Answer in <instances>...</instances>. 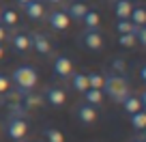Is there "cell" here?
<instances>
[{"mask_svg":"<svg viewBox=\"0 0 146 142\" xmlns=\"http://www.w3.org/2000/svg\"><path fill=\"white\" fill-rule=\"evenodd\" d=\"M101 91H103V95H108L110 99L114 101V103H123L125 97L131 95L127 80H125L123 75H118V73L103 75V88H101Z\"/></svg>","mask_w":146,"mask_h":142,"instance_id":"obj_1","label":"cell"},{"mask_svg":"<svg viewBox=\"0 0 146 142\" xmlns=\"http://www.w3.org/2000/svg\"><path fill=\"white\" fill-rule=\"evenodd\" d=\"M11 80L15 82V86L22 93H30L32 88L36 86V82H39V75H36L35 67H30V65H19V67H15Z\"/></svg>","mask_w":146,"mask_h":142,"instance_id":"obj_2","label":"cell"},{"mask_svg":"<svg viewBox=\"0 0 146 142\" xmlns=\"http://www.w3.org/2000/svg\"><path fill=\"white\" fill-rule=\"evenodd\" d=\"M7 133H9V138L13 142H22L28 133V123L24 119H19V116H13L7 123Z\"/></svg>","mask_w":146,"mask_h":142,"instance_id":"obj_3","label":"cell"},{"mask_svg":"<svg viewBox=\"0 0 146 142\" xmlns=\"http://www.w3.org/2000/svg\"><path fill=\"white\" fill-rule=\"evenodd\" d=\"M30 50H35L41 56H50L52 54V41L47 35L43 32H30Z\"/></svg>","mask_w":146,"mask_h":142,"instance_id":"obj_4","label":"cell"},{"mask_svg":"<svg viewBox=\"0 0 146 142\" xmlns=\"http://www.w3.org/2000/svg\"><path fill=\"white\" fill-rule=\"evenodd\" d=\"M45 17H47L50 28H52V30H58V32L67 30L69 24H71V19H69V15L64 13V9H54L52 13H47Z\"/></svg>","mask_w":146,"mask_h":142,"instance_id":"obj_5","label":"cell"},{"mask_svg":"<svg viewBox=\"0 0 146 142\" xmlns=\"http://www.w3.org/2000/svg\"><path fill=\"white\" fill-rule=\"evenodd\" d=\"M82 43H84V47H86V50L99 52L101 47H103V35L99 32V28H95V30H84Z\"/></svg>","mask_w":146,"mask_h":142,"instance_id":"obj_6","label":"cell"},{"mask_svg":"<svg viewBox=\"0 0 146 142\" xmlns=\"http://www.w3.org/2000/svg\"><path fill=\"white\" fill-rule=\"evenodd\" d=\"M54 73L58 75L60 80H67V78H71V73H73V63H71V58L69 56H56L54 58Z\"/></svg>","mask_w":146,"mask_h":142,"instance_id":"obj_7","label":"cell"},{"mask_svg":"<svg viewBox=\"0 0 146 142\" xmlns=\"http://www.w3.org/2000/svg\"><path fill=\"white\" fill-rule=\"evenodd\" d=\"M22 9L28 15V19H32V22H41L45 17V9H43L41 0H28L26 5H22Z\"/></svg>","mask_w":146,"mask_h":142,"instance_id":"obj_8","label":"cell"},{"mask_svg":"<svg viewBox=\"0 0 146 142\" xmlns=\"http://www.w3.org/2000/svg\"><path fill=\"white\" fill-rule=\"evenodd\" d=\"M86 11H88L86 0H69L67 7H64V13L69 15V19H82Z\"/></svg>","mask_w":146,"mask_h":142,"instance_id":"obj_9","label":"cell"},{"mask_svg":"<svg viewBox=\"0 0 146 142\" xmlns=\"http://www.w3.org/2000/svg\"><path fill=\"white\" fill-rule=\"evenodd\" d=\"M45 99H47V103H50L52 108H60V105H64V101H67V95H64V91L58 88V86H47L45 88Z\"/></svg>","mask_w":146,"mask_h":142,"instance_id":"obj_10","label":"cell"},{"mask_svg":"<svg viewBox=\"0 0 146 142\" xmlns=\"http://www.w3.org/2000/svg\"><path fill=\"white\" fill-rule=\"evenodd\" d=\"M78 119L82 125H90L97 121V110L88 103H82V105H78Z\"/></svg>","mask_w":146,"mask_h":142,"instance_id":"obj_11","label":"cell"},{"mask_svg":"<svg viewBox=\"0 0 146 142\" xmlns=\"http://www.w3.org/2000/svg\"><path fill=\"white\" fill-rule=\"evenodd\" d=\"M11 45H13L15 52L26 54V52L30 50V35H26V32H17V35H13V37H11Z\"/></svg>","mask_w":146,"mask_h":142,"instance_id":"obj_12","label":"cell"},{"mask_svg":"<svg viewBox=\"0 0 146 142\" xmlns=\"http://www.w3.org/2000/svg\"><path fill=\"white\" fill-rule=\"evenodd\" d=\"M71 84H73V88L78 93H86L88 91V78H86V73H82V71H73L71 73Z\"/></svg>","mask_w":146,"mask_h":142,"instance_id":"obj_13","label":"cell"},{"mask_svg":"<svg viewBox=\"0 0 146 142\" xmlns=\"http://www.w3.org/2000/svg\"><path fill=\"white\" fill-rule=\"evenodd\" d=\"M82 22H84V26H86V30H95V28H99V24H101V15H99V11L88 9L86 13H84Z\"/></svg>","mask_w":146,"mask_h":142,"instance_id":"obj_14","label":"cell"},{"mask_svg":"<svg viewBox=\"0 0 146 142\" xmlns=\"http://www.w3.org/2000/svg\"><path fill=\"white\" fill-rule=\"evenodd\" d=\"M120 105H123V110L127 112V114H133V112H137V110H144V105H142L140 97H135V95H127Z\"/></svg>","mask_w":146,"mask_h":142,"instance_id":"obj_15","label":"cell"},{"mask_svg":"<svg viewBox=\"0 0 146 142\" xmlns=\"http://www.w3.org/2000/svg\"><path fill=\"white\" fill-rule=\"evenodd\" d=\"M131 9H133L131 0H116V5H114V13H116V17H118V19H129Z\"/></svg>","mask_w":146,"mask_h":142,"instance_id":"obj_16","label":"cell"},{"mask_svg":"<svg viewBox=\"0 0 146 142\" xmlns=\"http://www.w3.org/2000/svg\"><path fill=\"white\" fill-rule=\"evenodd\" d=\"M101 101H103V91L101 88H88L84 93V103L97 108V105H101Z\"/></svg>","mask_w":146,"mask_h":142,"instance_id":"obj_17","label":"cell"},{"mask_svg":"<svg viewBox=\"0 0 146 142\" xmlns=\"http://www.w3.org/2000/svg\"><path fill=\"white\" fill-rule=\"evenodd\" d=\"M129 22L133 26H146V11L142 7H133L131 13H129Z\"/></svg>","mask_w":146,"mask_h":142,"instance_id":"obj_18","label":"cell"},{"mask_svg":"<svg viewBox=\"0 0 146 142\" xmlns=\"http://www.w3.org/2000/svg\"><path fill=\"white\" fill-rule=\"evenodd\" d=\"M131 116V127L135 129V131H144L146 129V112L144 110H137V112H133V114H129Z\"/></svg>","mask_w":146,"mask_h":142,"instance_id":"obj_19","label":"cell"},{"mask_svg":"<svg viewBox=\"0 0 146 142\" xmlns=\"http://www.w3.org/2000/svg\"><path fill=\"white\" fill-rule=\"evenodd\" d=\"M0 24H2V26L13 28L15 24H17V13H15L13 9H2V15H0Z\"/></svg>","mask_w":146,"mask_h":142,"instance_id":"obj_20","label":"cell"},{"mask_svg":"<svg viewBox=\"0 0 146 142\" xmlns=\"http://www.w3.org/2000/svg\"><path fill=\"white\" fill-rule=\"evenodd\" d=\"M45 140L47 142H64V136H62V131L60 129H56V127H45Z\"/></svg>","mask_w":146,"mask_h":142,"instance_id":"obj_21","label":"cell"},{"mask_svg":"<svg viewBox=\"0 0 146 142\" xmlns=\"http://www.w3.org/2000/svg\"><path fill=\"white\" fill-rule=\"evenodd\" d=\"M88 88H103V75L101 73H86Z\"/></svg>","mask_w":146,"mask_h":142,"instance_id":"obj_22","label":"cell"},{"mask_svg":"<svg viewBox=\"0 0 146 142\" xmlns=\"http://www.w3.org/2000/svg\"><path fill=\"white\" fill-rule=\"evenodd\" d=\"M116 30H118V35H127V32H133V30H135V26H133L129 19H118Z\"/></svg>","mask_w":146,"mask_h":142,"instance_id":"obj_23","label":"cell"},{"mask_svg":"<svg viewBox=\"0 0 146 142\" xmlns=\"http://www.w3.org/2000/svg\"><path fill=\"white\" fill-rule=\"evenodd\" d=\"M118 43L123 47H133L137 41H135V35H133V32H127V35H120L118 37Z\"/></svg>","mask_w":146,"mask_h":142,"instance_id":"obj_24","label":"cell"},{"mask_svg":"<svg viewBox=\"0 0 146 142\" xmlns=\"http://www.w3.org/2000/svg\"><path fill=\"white\" fill-rule=\"evenodd\" d=\"M9 91V78L5 73H0V93H7Z\"/></svg>","mask_w":146,"mask_h":142,"instance_id":"obj_25","label":"cell"},{"mask_svg":"<svg viewBox=\"0 0 146 142\" xmlns=\"http://www.w3.org/2000/svg\"><path fill=\"white\" fill-rule=\"evenodd\" d=\"M7 39V26H2V24H0V43L5 41Z\"/></svg>","mask_w":146,"mask_h":142,"instance_id":"obj_26","label":"cell"},{"mask_svg":"<svg viewBox=\"0 0 146 142\" xmlns=\"http://www.w3.org/2000/svg\"><path fill=\"white\" fill-rule=\"evenodd\" d=\"M140 78H142V80H146V67H142V69H140Z\"/></svg>","mask_w":146,"mask_h":142,"instance_id":"obj_27","label":"cell"},{"mask_svg":"<svg viewBox=\"0 0 146 142\" xmlns=\"http://www.w3.org/2000/svg\"><path fill=\"white\" fill-rule=\"evenodd\" d=\"M47 5H58V2H62V0H45Z\"/></svg>","mask_w":146,"mask_h":142,"instance_id":"obj_28","label":"cell"},{"mask_svg":"<svg viewBox=\"0 0 146 142\" xmlns=\"http://www.w3.org/2000/svg\"><path fill=\"white\" fill-rule=\"evenodd\" d=\"M15 2H19V5H26V2H28V0H15Z\"/></svg>","mask_w":146,"mask_h":142,"instance_id":"obj_29","label":"cell"},{"mask_svg":"<svg viewBox=\"0 0 146 142\" xmlns=\"http://www.w3.org/2000/svg\"><path fill=\"white\" fill-rule=\"evenodd\" d=\"M2 54H5V52H2V45H0V60H2Z\"/></svg>","mask_w":146,"mask_h":142,"instance_id":"obj_30","label":"cell"},{"mask_svg":"<svg viewBox=\"0 0 146 142\" xmlns=\"http://www.w3.org/2000/svg\"><path fill=\"white\" fill-rule=\"evenodd\" d=\"M133 142H142V138H137V140H133Z\"/></svg>","mask_w":146,"mask_h":142,"instance_id":"obj_31","label":"cell"},{"mask_svg":"<svg viewBox=\"0 0 146 142\" xmlns=\"http://www.w3.org/2000/svg\"><path fill=\"white\" fill-rule=\"evenodd\" d=\"M131 2H140V0H131Z\"/></svg>","mask_w":146,"mask_h":142,"instance_id":"obj_32","label":"cell"},{"mask_svg":"<svg viewBox=\"0 0 146 142\" xmlns=\"http://www.w3.org/2000/svg\"><path fill=\"white\" fill-rule=\"evenodd\" d=\"M0 15H2V7H0Z\"/></svg>","mask_w":146,"mask_h":142,"instance_id":"obj_33","label":"cell"}]
</instances>
